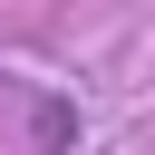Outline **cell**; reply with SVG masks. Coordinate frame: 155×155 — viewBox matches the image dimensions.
Instances as JSON below:
<instances>
[{
    "mask_svg": "<svg viewBox=\"0 0 155 155\" xmlns=\"http://www.w3.org/2000/svg\"><path fill=\"white\" fill-rule=\"evenodd\" d=\"M29 155H78V97H29Z\"/></svg>",
    "mask_w": 155,
    "mask_h": 155,
    "instance_id": "obj_1",
    "label": "cell"
}]
</instances>
